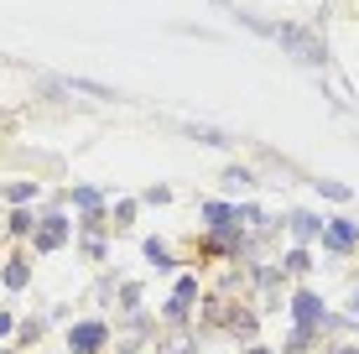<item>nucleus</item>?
Listing matches in <instances>:
<instances>
[{
    "label": "nucleus",
    "mask_w": 359,
    "mask_h": 354,
    "mask_svg": "<svg viewBox=\"0 0 359 354\" xmlns=\"http://www.w3.org/2000/svg\"><path fill=\"white\" fill-rule=\"evenodd\" d=\"M68 344H73V354H94L99 344H104V323H79L68 334Z\"/></svg>",
    "instance_id": "1"
}]
</instances>
